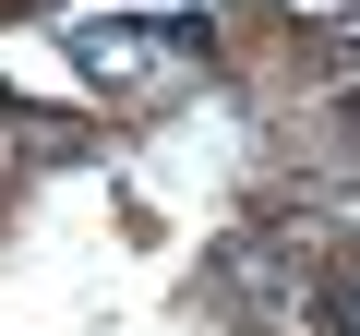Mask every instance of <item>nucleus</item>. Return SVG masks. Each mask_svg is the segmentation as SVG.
<instances>
[{
	"instance_id": "f257e3e1",
	"label": "nucleus",
	"mask_w": 360,
	"mask_h": 336,
	"mask_svg": "<svg viewBox=\"0 0 360 336\" xmlns=\"http://www.w3.org/2000/svg\"><path fill=\"white\" fill-rule=\"evenodd\" d=\"M193 25H72V72L108 96V108H168L193 84Z\"/></svg>"
},
{
	"instance_id": "f03ea898",
	"label": "nucleus",
	"mask_w": 360,
	"mask_h": 336,
	"mask_svg": "<svg viewBox=\"0 0 360 336\" xmlns=\"http://www.w3.org/2000/svg\"><path fill=\"white\" fill-rule=\"evenodd\" d=\"M0 132L37 144V156H84V144H96L84 120H60V108H37V96H0Z\"/></svg>"
},
{
	"instance_id": "7ed1b4c3",
	"label": "nucleus",
	"mask_w": 360,
	"mask_h": 336,
	"mask_svg": "<svg viewBox=\"0 0 360 336\" xmlns=\"http://www.w3.org/2000/svg\"><path fill=\"white\" fill-rule=\"evenodd\" d=\"M300 300H312V324H324V336H360V252H336Z\"/></svg>"
},
{
	"instance_id": "20e7f679",
	"label": "nucleus",
	"mask_w": 360,
	"mask_h": 336,
	"mask_svg": "<svg viewBox=\"0 0 360 336\" xmlns=\"http://www.w3.org/2000/svg\"><path fill=\"white\" fill-rule=\"evenodd\" d=\"M312 168H336V181H360V96L312 108Z\"/></svg>"
}]
</instances>
